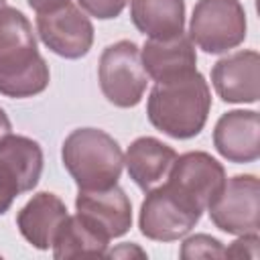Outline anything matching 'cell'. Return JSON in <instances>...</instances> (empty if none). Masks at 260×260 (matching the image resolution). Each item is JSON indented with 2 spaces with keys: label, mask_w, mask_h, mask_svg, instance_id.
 <instances>
[{
  "label": "cell",
  "mask_w": 260,
  "mask_h": 260,
  "mask_svg": "<svg viewBox=\"0 0 260 260\" xmlns=\"http://www.w3.org/2000/svg\"><path fill=\"white\" fill-rule=\"evenodd\" d=\"M49 79V65L37 49L28 18L16 8H0V93L32 98L47 89Z\"/></svg>",
  "instance_id": "1"
},
{
  "label": "cell",
  "mask_w": 260,
  "mask_h": 260,
  "mask_svg": "<svg viewBox=\"0 0 260 260\" xmlns=\"http://www.w3.org/2000/svg\"><path fill=\"white\" fill-rule=\"evenodd\" d=\"M209 110L211 91L197 69L183 77L156 83L146 102L150 124L177 140L197 136L207 122Z\"/></svg>",
  "instance_id": "2"
},
{
  "label": "cell",
  "mask_w": 260,
  "mask_h": 260,
  "mask_svg": "<svg viewBox=\"0 0 260 260\" xmlns=\"http://www.w3.org/2000/svg\"><path fill=\"white\" fill-rule=\"evenodd\" d=\"M63 167L79 189H106L118 183L124 167L120 144L100 128L73 130L61 148Z\"/></svg>",
  "instance_id": "3"
},
{
  "label": "cell",
  "mask_w": 260,
  "mask_h": 260,
  "mask_svg": "<svg viewBox=\"0 0 260 260\" xmlns=\"http://www.w3.org/2000/svg\"><path fill=\"white\" fill-rule=\"evenodd\" d=\"M248 30L246 10L240 0H197L189 39L209 55H221L244 43Z\"/></svg>",
  "instance_id": "4"
},
{
  "label": "cell",
  "mask_w": 260,
  "mask_h": 260,
  "mask_svg": "<svg viewBox=\"0 0 260 260\" xmlns=\"http://www.w3.org/2000/svg\"><path fill=\"white\" fill-rule=\"evenodd\" d=\"M98 79L106 100L118 108L140 104L148 75L140 61V51L132 41H118L104 49L98 65Z\"/></svg>",
  "instance_id": "5"
},
{
  "label": "cell",
  "mask_w": 260,
  "mask_h": 260,
  "mask_svg": "<svg viewBox=\"0 0 260 260\" xmlns=\"http://www.w3.org/2000/svg\"><path fill=\"white\" fill-rule=\"evenodd\" d=\"M167 185L185 203L205 211L225 185L223 165L203 150H191L175 158L169 169Z\"/></svg>",
  "instance_id": "6"
},
{
  "label": "cell",
  "mask_w": 260,
  "mask_h": 260,
  "mask_svg": "<svg viewBox=\"0 0 260 260\" xmlns=\"http://www.w3.org/2000/svg\"><path fill=\"white\" fill-rule=\"evenodd\" d=\"M201 219V211L185 203L169 185L152 187L140 205V234L154 242H175L187 236Z\"/></svg>",
  "instance_id": "7"
},
{
  "label": "cell",
  "mask_w": 260,
  "mask_h": 260,
  "mask_svg": "<svg viewBox=\"0 0 260 260\" xmlns=\"http://www.w3.org/2000/svg\"><path fill=\"white\" fill-rule=\"evenodd\" d=\"M213 225L225 234H258L260 225V183L256 175L225 179L221 193L207 207Z\"/></svg>",
  "instance_id": "8"
},
{
  "label": "cell",
  "mask_w": 260,
  "mask_h": 260,
  "mask_svg": "<svg viewBox=\"0 0 260 260\" xmlns=\"http://www.w3.org/2000/svg\"><path fill=\"white\" fill-rule=\"evenodd\" d=\"M37 32L55 55L65 59H81L93 45L91 20L71 2L49 12H39Z\"/></svg>",
  "instance_id": "9"
},
{
  "label": "cell",
  "mask_w": 260,
  "mask_h": 260,
  "mask_svg": "<svg viewBox=\"0 0 260 260\" xmlns=\"http://www.w3.org/2000/svg\"><path fill=\"white\" fill-rule=\"evenodd\" d=\"M77 215L108 242L124 236L132 228V203L124 189H79L75 197Z\"/></svg>",
  "instance_id": "10"
},
{
  "label": "cell",
  "mask_w": 260,
  "mask_h": 260,
  "mask_svg": "<svg viewBox=\"0 0 260 260\" xmlns=\"http://www.w3.org/2000/svg\"><path fill=\"white\" fill-rule=\"evenodd\" d=\"M213 146L230 162L246 165L260 156V116L256 110L221 114L213 128Z\"/></svg>",
  "instance_id": "11"
},
{
  "label": "cell",
  "mask_w": 260,
  "mask_h": 260,
  "mask_svg": "<svg viewBox=\"0 0 260 260\" xmlns=\"http://www.w3.org/2000/svg\"><path fill=\"white\" fill-rule=\"evenodd\" d=\"M211 83L228 104H256L260 95V55L238 51L219 59L211 69Z\"/></svg>",
  "instance_id": "12"
},
{
  "label": "cell",
  "mask_w": 260,
  "mask_h": 260,
  "mask_svg": "<svg viewBox=\"0 0 260 260\" xmlns=\"http://www.w3.org/2000/svg\"><path fill=\"white\" fill-rule=\"evenodd\" d=\"M140 61L146 75L156 83L183 77L197 69V53L189 35L185 32L165 41L148 39L142 47Z\"/></svg>",
  "instance_id": "13"
},
{
  "label": "cell",
  "mask_w": 260,
  "mask_h": 260,
  "mask_svg": "<svg viewBox=\"0 0 260 260\" xmlns=\"http://www.w3.org/2000/svg\"><path fill=\"white\" fill-rule=\"evenodd\" d=\"M65 203L49 191H41L28 199V203L18 211L16 225L22 238L37 250L53 248V240L67 219Z\"/></svg>",
  "instance_id": "14"
},
{
  "label": "cell",
  "mask_w": 260,
  "mask_h": 260,
  "mask_svg": "<svg viewBox=\"0 0 260 260\" xmlns=\"http://www.w3.org/2000/svg\"><path fill=\"white\" fill-rule=\"evenodd\" d=\"M0 173L10 181L18 195L32 191L43 173L41 144L28 136L10 132L0 142Z\"/></svg>",
  "instance_id": "15"
},
{
  "label": "cell",
  "mask_w": 260,
  "mask_h": 260,
  "mask_svg": "<svg viewBox=\"0 0 260 260\" xmlns=\"http://www.w3.org/2000/svg\"><path fill=\"white\" fill-rule=\"evenodd\" d=\"M175 158L177 152L173 146L152 136H140L128 146L124 154V165L136 187L146 193L169 175Z\"/></svg>",
  "instance_id": "16"
},
{
  "label": "cell",
  "mask_w": 260,
  "mask_h": 260,
  "mask_svg": "<svg viewBox=\"0 0 260 260\" xmlns=\"http://www.w3.org/2000/svg\"><path fill=\"white\" fill-rule=\"evenodd\" d=\"M130 18L148 39H173L185 32V0H130Z\"/></svg>",
  "instance_id": "17"
},
{
  "label": "cell",
  "mask_w": 260,
  "mask_h": 260,
  "mask_svg": "<svg viewBox=\"0 0 260 260\" xmlns=\"http://www.w3.org/2000/svg\"><path fill=\"white\" fill-rule=\"evenodd\" d=\"M108 240L102 238L93 228H89L79 215H67L53 240L55 258L71 256H104Z\"/></svg>",
  "instance_id": "18"
},
{
  "label": "cell",
  "mask_w": 260,
  "mask_h": 260,
  "mask_svg": "<svg viewBox=\"0 0 260 260\" xmlns=\"http://www.w3.org/2000/svg\"><path fill=\"white\" fill-rule=\"evenodd\" d=\"M183 260H197V258H225V246L207 234H195L187 238L179 250Z\"/></svg>",
  "instance_id": "19"
},
{
  "label": "cell",
  "mask_w": 260,
  "mask_h": 260,
  "mask_svg": "<svg viewBox=\"0 0 260 260\" xmlns=\"http://www.w3.org/2000/svg\"><path fill=\"white\" fill-rule=\"evenodd\" d=\"M79 8L100 20H110L122 14L128 0H77Z\"/></svg>",
  "instance_id": "20"
},
{
  "label": "cell",
  "mask_w": 260,
  "mask_h": 260,
  "mask_svg": "<svg viewBox=\"0 0 260 260\" xmlns=\"http://www.w3.org/2000/svg\"><path fill=\"white\" fill-rule=\"evenodd\" d=\"M258 244L260 238L258 234H242L238 240H234L228 248H225V256H234V258H258Z\"/></svg>",
  "instance_id": "21"
},
{
  "label": "cell",
  "mask_w": 260,
  "mask_h": 260,
  "mask_svg": "<svg viewBox=\"0 0 260 260\" xmlns=\"http://www.w3.org/2000/svg\"><path fill=\"white\" fill-rule=\"evenodd\" d=\"M14 197H18L16 189L10 185V181L0 173V215H4L10 207H12V201Z\"/></svg>",
  "instance_id": "22"
},
{
  "label": "cell",
  "mask_w": 260,
  "mask_h": 260,
  "mask_svg": "<svg viewBox=\"0 0 260 260\" xmlns=\"http://www.w3.org/2000/svg\"><path fill=\"white\" fill-rule=\"evenodd\" d=\"M26 2H28V6L39 14V12L55 10V8H59V6L67 4V2H71V0H26Z\"/></svg>",
  "instance_id": "23"
},
{
  "label": "cell",
  "mask_w": 260,
  "mask_h": 260,
  "mask_svg": "<svg viewBox=\"0 0 260 260\" xmlns=\"http://www.w3.org/2000/svg\"><path fill=\"white\" fill-rule=\"evenodd\" d=\"M10 130H12V124H10L8 116H6V112L0 108V142L10 134Z\"/></svg>",
  "instance_id": "24"
},
{
  "label": "cell",
  "mask_w": 260,
  "mask_h": 260,
  "mask_svg": "<svg viewBox=\"0 0 260 260\" xmlns=\"http://www.w3.org/2000/svg\"><path fill=\"white\" fill-rule=\"evenodd\" d=\"M132 252H136V254H142V256H144V252H142V250H138L136 246H128V244H124L122 248H118V250L110 252V256H128V254H132Z\"/></svg>",
  "instance_id": "25"
},
{
  "label": "cell",
  "mask_w": 260,
  "mask_h": 260,
  "mask_svg": "<svg viewBox=\"0 0 260 260\" xmlns=\"http://www.w3.org/2000/svg\"><path fill=\"white\" fill-rule=\"evenodd\" d=\"M6 6V0H0V8H4Z\"/></svg>",
  "instance_id": "26"
}]
</instances>
